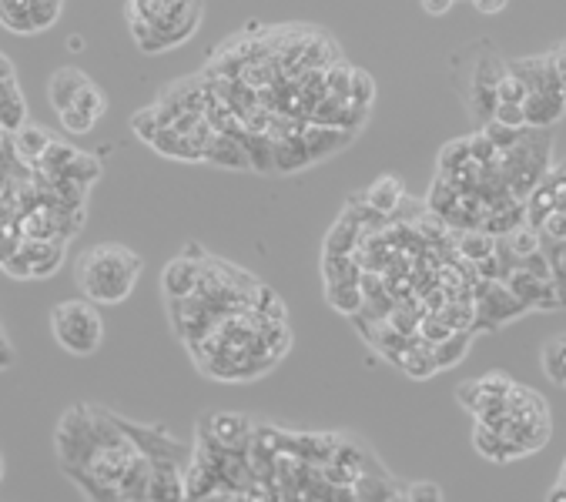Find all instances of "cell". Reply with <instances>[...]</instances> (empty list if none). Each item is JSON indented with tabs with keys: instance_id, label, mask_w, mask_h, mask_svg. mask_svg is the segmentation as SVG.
Here are the masks:
<instances>
[{
	"instance_id": "39",
	"label": "cell",
	"mask_w": 566,
	"mask_h": 502,
	"mask_svg": "<svg viewBox=\"0 0 566 502\" xmlns=\"http://www.w3.org/2000/svg\"><path fill=\"white\" fill-rule=\"evenodd\" d=\"M67 47H71V51H81V47H84V41H81V37H78V34H74V37H71V41H67Z\"/></svg>"
},
{
	"instance_id": "4",
	"label": "cell",
	"mask_w": 566,
	"mask_h": 502,
	"mask_svg": "<svg viewBox=\"0 0 566 502\" xmlns=\"http://www.w3.org/2000/svg\"><path fill=\"white\" fill-rule=\"evenodd\" d=\"M205 161L222 164V168H252L242 138H235L232 131H211L205 144Z\"/></svg>"
},
{
	"instance_id": "3",
	"label": "cell",
	"mask_w": 566,
	"mask_h": 502,
	"mask_svg": "<svg viewBox=\"0 0 566 502\" xmlns=\"http://www.w3.org/2000/svg\"><path fill=\"white\" fill-rule=\"evenodd\" d=\"M208 432L218 446H228V449H242V442L252 439V422L238 412H215L208 415V422L201 426Z\"/></svg>"
},
{
	"instance_id": "13",
	"label": "cell",
	"mask_w": 566,
	"mask_h": 502,
	"mask_svg": "<svg viewBox=\"0 0 566 502\" xmlns=\"http://www.w3.org/2000/svg\"><path fill=\"white\" fill-rule=\"evenodd\" d=\"M493 248H496V235H489L483 228H469L466 235H459V251H463V258L469 265L486 255H493Z\"/></svg>"
},
{
	"instance_id": "36",
	"label": "cell",
	"mask_w": 566,
	"mask_h": 502,
	"mask_svg": "<svg viewBox=\"0 0 566 502\" xmlns=\"http://www.w3.org/2000/svg\"><path fill=\"white\" fill-rule=\"evenodd\" d=\"M550 54H553L556 74H560V84H563V98H566V41L556 47V51H550Z\"/></svg>"
},
{
	"instance_id": "27",
	"label": "cell",
	"mask_w": 566,
	"mask_h": 502,
	"mask_svg": "<svg viewBox=\"0 0 566 502\" xmlns=\"http://www.w3.org/2000/svg\"><path fill=\"white\" fill-rule=\"evenodd\" d=\"M483 134H486V138L493 141L500 151H506V148H513V144L520 141L523 128H506V124H500V121H486V124H483Z\"/></svg>"
},
{
	"instance_id": "15",
	"label": "cell",
	"mask_w": 566,
	"mask_h": 502,
	"mask_svg": "<svg viewBox=\"0 0 566 502\" xmlns=\"http://www.w3.org/2000/svg\"><path fill=\"white\" fill-rule=\"evenodd\" d=\"M74 158H78V148H71V144H61V141H51L37 164H41L47 175L57 178V175H64V168H67V164H71Z\"/></svg>"
},
{
	"instance_id": "38",
	"label": "cell",
	"mask_w": 566,
	"mask_h": 502,
	"mask_svg": "<svg viewBox=\"0 0 566 502\" xmlns=\"http://www.w3.org/2000/svg\"><path fill=\"white\" fill-rule=\"evenodd\" d=\"M11 359H14L11 345H7L4 339H0V369H7V365H11Z\"/></svg>"
},
{
	"instance_id": "20",
	"label": "cell",
	"mask_w": 566,
	"mask_h": 502,
	"mask_svg": "<svg viewBox=\"0 0 566 502\" xmlns=\"http://www.w3.org/2000/svg\"><path fill=\"white\" fill-rule=\"evenodd\" d=\"M329 302L339 308V312L352 315V312H359V305H362V288L352 282H335V285H329Z\"/></svg>"
},
{
	"instance_id": "40",
	"label": "cell",
	"mask_w": 566,
	"mask_h": 502,
	"mask_svg": "<svg viewBox=\"0 0 566 502\" xmlns=\"http://www.w3.org/2000/svg\"><path fill=\"white\" fill-rule=\"evenodd\" d=\"M4 472H7V462H4V452H0V482H4Z\"/></svg>"
},
{
	"instance_id": "10",
	"label": "cell",
	"mask_w": 566,
	"mask_h": 502,
	"mask_svg": "<svg viewBox=\"0 0 566 502\" xmlns=\"http://www.w3.org/2000/svg\"><path fill=\"white\" fill-rule=\"evenodd\" d=\"M54 138L51 134H47L41 124H21V128L14 131V148H17V154H21V158H27V161H41V154L47 151V144H51Z\"/></svg>"
},
{
	"instance_id": "28",
	"label": "cell",
	"mask_w": 566,
	"mask_h": 502,
	"mask_svg": "<svg viewBox=\"0 0 566 502\" xmlns=\"http://www.w3.org/2000/svg\"><path fill=\"white\" fill-rule=\"evenodd\" d=\"M158 128H161V121H158V108H155V104H151V108H145V111H138L131 118V131L138 134V138L145 141V144L155 138Z\"/></svg>"
},
{
	"instance_id": "1",
	"label": "cell",
	"mask_w": 566,
	"mask_h": 502,
	"mask_svg": "<svg viewBox=\"0 0 566 502\" xmlns=\"http://www.w3.org/2000/svg\"><path fill=\"white\" fill-rule=\"evenodd\" d=\"M141 268H145V262L128 245L101 241L78 258L74 275H78L84 298H91L94 305H118L134 292Z\"/></svg>"
},
{
	"instance_id": "23",
	"label": "cell",
	"mask_w": 566,
	"mask_h": 502,
	"mask_svg": "<svg viewBox=\"0 0 566 502\" xmlns=\"http://www.w3.org/2000/svg\"><path fill=\"white\" fill-rule=\"evenodd\" d=\"M506 245L513 248V255H530V251L540 248V231H536L533 225H516L513 231H506Z\"/></svg>"
},
{
	"instance_id": "18",
	"label": "cell",
	"mask_w": 566,
	"mask_h": 502,
	"mask_svg": "<svg viewBox=\"0 0 566 502\" xmlns=\"http://www.w3.org/2000/svg\"><path fill=\"white\" fill-rule=\"evenodd\" d=\"M469 161H473V154H469V138L449 141L443 154H439V175H453V171H459Z\"/></svg>"
},
{
	"instance_id": "34",
	"label": "cell",
	"mask_w": 566,
	"mask_h": 502,
	"mask_svg": "<svg viewBox=\"0 0 566 502\" xmlns=\"http://www.w3.org/2000/svg\"><path fill=\"white\" fill-rule=\"evenodd\" d=\"M473 7L483 17H496V14H503L506 7H510V0H473Z\"/></svg>"
},
{
	"instance_id": "16",
	"label": "cell",
	"mask_w": 566,
	"mask_h": 502,
	"mask_svg": "<svg viewBox=\"0 0 566 502\" xmlns=\"http://www.w3.org/2000/svg\"><path fill=\"white\" fill-rule=\"evenodd\" d=\"M71 108H78L84 114H91L94 121H101L104 118V111H108V98H104V91L98 88L94 81H88L84 88L78 91V98H74Z\"/></svg>"
},
{
	"instance_id": "9",
	"label": "cell",
	"mask_w": 566,
	"mask_h": 502,
	"mask_svg": "<svg viewBox=\"0 0 566 502\" xmlns=\"http://www.w3.org/2000/svg\"><path fill=\"white\" fill-rule=\"evenodd\" d=\"M402 195H406V191H402V181L396 175H382L362 198H366V205L372 211H379V215H389V211H396L402 205Z\"/></svg>"
},
{
	"instance_id": "33",
	"label": "cell",
	"mask_w": 566,
	"mask_h": 502,
	"mask_svg": "<svg viewBox=\"0 0 566 502\" xmlns=\"http://www.w3.org/2000/svg\"><path fill=\"white\" fill-rule=\"evenodd\" d=\"M456 399H459V405H463V409L473 412V409H476V402H479V382H476V379L463 382V385H459V389H456Z\"/></svg>"
},
{
	"instance_id": "8",
	"label": "cell",
	"mask_w": 566,
	"mask_h": 502,
	"mask_svg": "<svg viewBox=\"0 0 566 502\" xmlns=\"http://www.w3.org/2000/svg\"><path fill=\"white\" fill-rule=\"evenodd\" d=\"M473 442H476V452L493 462H513V459H523V452L513 446V442H506L496 429H486L476 422L473 429Z\"/></svg>"
},
{
	"instance_id": "14",
	"label": "cell",
	"mask_w": 566,
	"mask_h": 502,
	"mask_svg": "<svg viewBox=\"0 0 566 502\" xmlns=\"http://www.w3.org/2000/svg\"><path fill=\"white\" fill-rule=\"evenodd\" d=\"M543 372L556 385H566V335H556L543 345Z\"/></svg>"
},
{
	"instance_id": "35",
	"label": "cell",
	"mask_w": 566,
	"mask_h": 502,
	"mask_svg": "<svg viewBox=\"0 0 566 502\" xmlns=\"http://www.w3.org/2000/svg\"><path fill=\"white\" fill-rule=\"evenodd\" d=\"M456 0H422V11H426L429 17H446L449 11H453Z\"/></svg>"
},
{
	"instance_id": "19",
	"label": "cell",
	"mask_w": 566,
	"mask_h": 502,
	"mask_svg": "<svg viewBox=\"0 0 566 502\" xmlns=\"http://www.w3.org/2000/svg\"><path fill=\"white\" fill-rule=\"evenodd\" d=\"M21 228H24V231H21L24 238H34V241H51V238H54V231H57V221H54L51 211L41 208V211H34V215H27Z\"/></svg>"
},
{
	"instance_id": "6",
	"label": "cell",
	"mask_w": 566,
	"mask_h": 502,
	"mask_svg": "<svg viewBox=\"0 0 566 502\" xmlns=\"http://www.w3.org/2000/svg\"><path fill=\"white\" fill-rule=\"evenodd\" d=\"M91 77L78 71V67H61V71L51 74V81H47V98H51L54 111H64L71 108L74 98H78V91L88 84Z\"/></svg>"
},
{
	"instance_id": "5",
	"label": "cell",
	"mask_w": 566,
	"mask_h": 502,
	"mask_svg": "<svg viewBox=\"0 0 566 502\" xmlns=\"http://www.w3.org/2000/svg\"><path fill=\"white\" fill-rule=\"evenodd\" d=\"M523 111H526V128H550V124H556L566 114V98L560 91L526 94Z\"/></svg>"
},
{
	"instance_id": "24",
	"label": "cell",
	"mask_w": 566,
	"mask_h": 502,
	"mask_svg": "<svg viewBox=\"0 0 566 502\" xmlns=\"http://www.w3.org/2000/svg\"><path fill=\"white\" fill-rule=\"evenodd\" d=\"M526 94H530V91H526V84L510 71V67H506V71L500 74V81H496V101L523 104V101H526Z\"/></svg>"
},
{
	"instance_id": "12",
	"label": "cell",
	"mask_w": 566,
	"mask_h": 502,
	"mask_svg": "<svg viewBox=\"0 0 566 502\" xmlns=\"http://www.w3.org/2000/svg\"><path fill=\"white\" fill-rule=\"evenodd\" d=\"M0 27L24 37L37 34L31 24V11H27V0H0Z\"/></svg>"
},
{
	"instance_id": "26",
	"label": "cell",
	"mask_w": 566,
	"mask_h": 502,
	"mask_svg": "<svg viewBox=\"0 0 566 502\" xmlns=\"http://www.w3.org/2000/svg\"><path fill=\"white\" fill-rule=\"evenodd\" d=\"M372 98H376V84H372V77L366 71H352V88H349V101L356 104V108L369 111Z\"/></svg>"
},
{
	"instance_id": "30",
	"label": "cell",
	"mask_w": 566,
	"mask_h": 502,
	"mask_svg": "<svg viewBox=\"0 0 566 502\" xmlns=\"http://www.w3.org/2000/svg\"><path fill=\"white\" fill-rule=\"evenodd\" d=\"M489 121H500V124H506V128H526V111H523V104L496 101L493 118H489Z\"/></svg>"
},
{
	"instance_id": "17",
	"label": "cell",
	"mask_w": 566,
	"mask_h": 502,
	"mask_svg": "<svg viewBox=\"0 0 566 502\" xmlns=\"http://www.w3.org/2000/svg\"><path fill=\"white\" fill-rule=\"evenodd\" d=\"M61 7H64V0H27L34 31L41 34V31H47V27H54L57 17H61Z\"/></svg>"
},
{
	"instance_id": "37",
	"label": "cell",
	"mask_w": 566,
	"mask_h": 502,
	"mask_svg": "<svg viewBox=\"0 0 566 502\" xmlns=\"http://www.w3.org/2000/svg\"><path fill=\"white\" fill-rule=\"evenodd\" d=\"M11 77H17L14 74V61L7 54H0V81H11Z\"/></svg>"
},
{
	"instance_id": "29",
	"label": "cell",
	"mask_w": 566,
	"mask_h": 502,
	"mask_svg": "<svg viewBox=\"0 0 566 502\" xmlns=\"http://www.w3.org/2000/svg\"><path fill=\"white\" fill-rule=\"evenodd\" d=\"M57 118H61V128L67 131V134H88L94 124L91 114H84V111H78V108H64V111H57Z\"/></svg>"
},
{
	"instance_id": "7",
	"label": "cell",
	"mask_w": 566,
	"mask_h": 502,
	"mask_svg": "<svg viewBox=\"0 0 566 502\" xmlns=\"http://www.w3.org/2000/svg\"><path fill=\"white\" fill-rule=\"evenodd\" d=\"M198 258H175L165 275H161V285H165V295L168 298H181V295H191L198 285Z\"/></svg>"
},
{
	"instance_id": "25",
	"label": "cell",
	"mask_w": 566,
	"mask_h": 502,
	"mask_svg": "<svg viewBox=\"0 0 566 502\" xmlns=\"http://www.w3.org/2000/svg\"><path fill=\"white\" fill-rule=\"evenodd\" d=\"M476 382H479V399H506V392L513 389V379L506 372H486Z\"/></svg>"
},
{
	"instance_id": "11",
	"label": "cell",
	"mask_w": 566,
	"mask_h": 502,
	"mask_svg": "<svg viewBox=\"0 0 566 502\" xmlns=\"http://www.w3.org/2000/svg\"><path fill=\"white\" fill-rule=\"evenodd\" d=\"M469 342H473V332H453L446 335L443 342L433 345V359H436V369H453V365L463 359V355L469 352Z\"/></svg>"
},
{
	"instance_id": "2",
	"label": "cell",
	"mask_w": 566,
	"mask_h": 502,
	"mask_svg": "<svg viewBox=\"0 0 566 502\" xmlns=\"http://www.w3.org/2000/svg\"><path fill=\"white\" fill-rule=\"evenodd\" d=\"M51 335L64 352L94 355L104 342V322L91 298H67L51 308Z\"/></svg>"
},
{
	"instance_id": "21",
	"label": "cell",
	"mask_w": 566,
	"mask_h": 502,
	"mask_svg": "<svg viewBox=\"0 0 566 502\" xmlns=\"http://www.w3.org/2000/svg\"><path fill=\"white\" fill-rule=\"evenodd\" d=\"M24 121H27V101H24L21 91L0 101V128H4V131H17Z\"/></svg>"
},
{
	"instance_id": "22",
	"label": "cell",
	"mask_w": 566,
	"mask_h": 502,
	"mask_svg": "<svg viewBox=\"0 0 566 502\" xmlns=\"http://www.w3.org/2000/svg\"><path fill=\"white\" fill-rule=\"evenodd\" d=\"M101 175V164L98 158H91V154H84L78 151V158H74L71 164L64 168V175H57V178H71V181H81V185H91L94 178Z\"/></svg>"
},
{
	"instance_id": "32",
	"label": "cell",
	"mask_w": 566,
	"mask_h": 502,
	"mask_svg": "<svg viewBox=\"0 0 566 502\" xmlns=\"http://www.w3.org/2000/svg\"><path fill=\"white\" fill-rule=\"evenodd\" d=\"M406 499H443V489L436 482H412L406 486Z\"/></svg>"
},
{
	"instance_id": "31",
	"label": "cell",
	"mask_w": 566,
	"mask_h": 502,
	"mask_svg": "<svg viewBox=\"0 0 566 502\" xmlns=\"http://www.w3.org/2000/svg\"><path fill=\"white\" fill-rule=\"evenodd\" d=\"M540 235H543V238H553V241H566V211L553 208L550 215L543 218Z\"/></svg>"
}]
</instances>
